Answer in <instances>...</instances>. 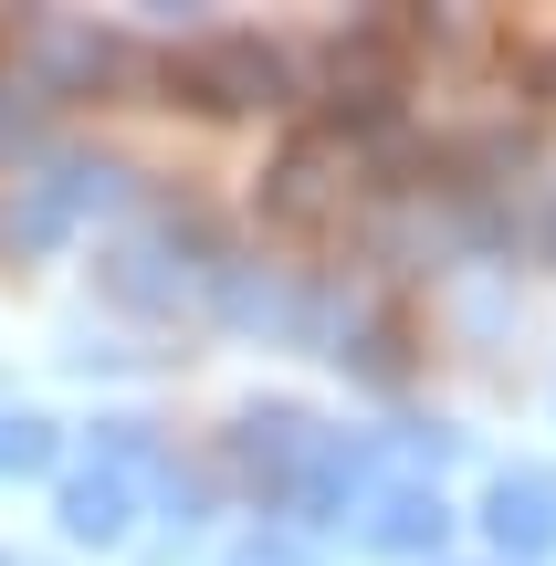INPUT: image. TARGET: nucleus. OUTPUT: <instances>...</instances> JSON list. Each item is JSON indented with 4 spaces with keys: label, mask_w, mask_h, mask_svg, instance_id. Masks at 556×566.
Listing matches in <instances>:
<instances>
[{
    "label": "nucleus",
    "mask_w": 556,
    "mask_h": 566,
    "mask_svg": "<svg viewBox=\"0 0 556 566\" xmlns=\"http://www.w3.org/2000/svg\"><path fill=\"white\" fill-rule=\"evenodd\" d=\"M347 200H357V147H347V126H305V137H284V158L263 168V221L273 231H336L347 221Z\"/></svg>",
    "instance_id": "1"
},
{
    "label": "nucleus",
    "mask_w": 556,
    "mask_h": 566,
    "mask_svg": "<svg viewBox=\"0 0 556 566\" xmlns=\"http://www.w3.org/2000/svg\"><path fill=\"white\" fill-rule=\"evenodd\" d=\"M105 200H116V168H105V158H53V168H32V179H11L0 242H11V252H53L63 231H74L84 210H105Z\"/></svg>",
    "instance_id": "2"
},
{
    "label": "nucleus",
    "mask_w": 556,
    "mask_h": 566,
    "mask_svg": "<svg viewBox=\"0 0 556 566\" xmlns=\"http://www.w3.org/2000/svg\"><path fill=\"white\" fill-rule=\"evenodd\" d=\"M168 84H179L189 105H210V116L284 105V53H273L263 32H210V42H189V53L168 63Z\"/></svg>",
    "instance_id": "3"
},
{
    "label": "nucleus",
    "mask_w": 556,
    "mask_h": 566,
    "mask_svg": "<svg viewBox=\"0 0 556 566\" xmlns=\"http://www.w3.org/2000/svg\"><path fill=\"white\" fill-rule=\"evenodd\" d=\"M410 42H420V21H347V32L326 42V84H336V105H357V116H389V105L410 95Z\"/></svg>",
    "instance_id": "4"
},
{
    "label": "nucleus",
    "mask_w": 556,
    "mask_h": 566,
    "mask_svg": "<svg viewBox=\"0 0 556 566\" xmlns=\"http://www.w3.org/2000/svg\"><path fill=\"white\" fill-rule=\"evenodd\" d=\"M378 483V441H347V430H315L305 472H294L284 504L305 514V525H336V514H357V493Z\"/></svg>",
    "instance_id": "5"
},
{
    "label": "nucleus",
    "mask_w": 556,
    "mask_h": 566,
    "mask_svg": "<svg viewBox=\"0 0 556 566\" xmlns=\"http://www.w3.org/2000/svg\"><path fill=\"white\" fill-rule=\"evenodd\" d=\"M441 535H452L441 483H389L368 504V525H357V546H368V556H441Z\"/></svg>",
    "instance_id": "6"
},
{
    "label": "nucleus",
    "mask_w": 556,
    "mask_h": 566,
    "mask_svg": "<svg viewBox=\"0 0 556 566\" xmlns=\"http://www.w3.org/2000/svg\"><path fill=\"white\" fill-rule=\"evenodd\" d=\"M483 535L504 556H546L556 546V472H494L483 493Z\"/></svg>",
    "instance_id": "7"
},
{
    "label": "nucleus",
    "mask_w": 556,
    "mask_h": 566,
    "mask_svg": "<svg viewBox=\"0 0 556 566\" xmlns=\"http://www.w3.org/2000/svg\"><path fill=\"white\" fill-rule=\"evenodd\" d=\"M231 451H242V472L263 493H294V472H305V451H315V420L305 409H242V430H231Z\"/></svg>",
    "instance_id": "8"
},
{
    "label": "nucleus",
    "mask_w": 556,
    "mask_h": 566,
    "mask_svg": "<svg viewBox=\"0 0 556 566\" xmlns=\"http://www.w3.org/2000/svg\"><path fill=\"white\" fill-rule=\"evenodd\" d=\"M53 514H63V535H74V546H116V535H126V514H137V472H116V462L74 472Z\"/></svg>",
    "instance_id": "9"
},
{
    "label": "nucleus",
    "mask_w": 556,
    "mask_h": 566,
    "mask_svg": "<svg viewBox=\"0 0 556 566\" xmlns=\"http://www.w3.org/2000/svg\"><path fill=\"white\" fill-rule=\"evenodd\" d=\"M21 472H53V420L42 409H11L0 420V483H21Z\"/></svg>",
    "instance_id": "10"
},
{
    "label": "nucleus",
    "mask_w": 556,
    "mask_h": 566,
    "mask_svg": "<svg viewBox=\"0 0 556 566\" xmlns=\"http://www.w3.org/2000/svg\"><path fill=\"white\" fill-rule=\"evenodd\" d=\"M42 63H53V74L63 84H95V74H116V42H105V32H42Z\"/></svg>",
    "instance_id": "11"
},
{
    "label": "nucleus",
    "mask_w": 556,
    "mask_h": 566,
    "mask_svg": "<svg viewBox=\"0 0 556 566\" xmlns=\"http://www.w3.org/2000/svg\"><path fill=\"white\" fill-rule=\"evenodd\" d=\"M32 116H42V84H0V147L32 137Z\"/></svg>",
    "instance_id": "12"
},
{
    "label": "nucleus",
    "mask_w": 556,
    "mask_h": 566,
    "mask_svg": "<svg viewBox=\"0 0 556 566\" xmlns=\"http://www.w3.org/2000/svg\"><path fill=\"white\" fill-rule=\"evenodd\" d=\"M525 84H536V95H556V42H546V53H525Z\"/></svg>",
    "instance_id": "13"
},
{
    "label": "nucleus",
    "mask_w": 556,
    "mask_h": 566,
    "mask_svg": "<svg viewBox=\"0 0 556 566\" xmlns=\"http://www.w3.org/2000/svg\"><path fill=\"white\" fill-rule=\"evenodd\" d=\"M252 566H305V556H294V546H252Z\"/></svg>",
    "instance_id": "14"
},
{
    "label": "nucleus",
    "mask_w": 556,
    "mask_h": 566,
    "mask_svg": "<svg viewBox=\"0 0 556 566\" xmlns=\"http://www.w3.org/2000/svg\"><path fill=\"white\" fill-rule=\"evenodd\" d=\"M546 252H556V200H546Z\"/></svg>",
    "instance_id": "15"
},
{
    "label": "nucleus",
    "mask_w": 556,
    "mask_h": 566,
    "mask_svg": "<svg viewBox=\"0 0 556 566\" xmlns=\"http://www.w3.org/2000/svg\"><path fill=\"white\" fill-rule=\"evenodd\" d=\"M0 566H11V556H0Z\"/></svg>",
    "instance_id": "16"
}]
</instances>
